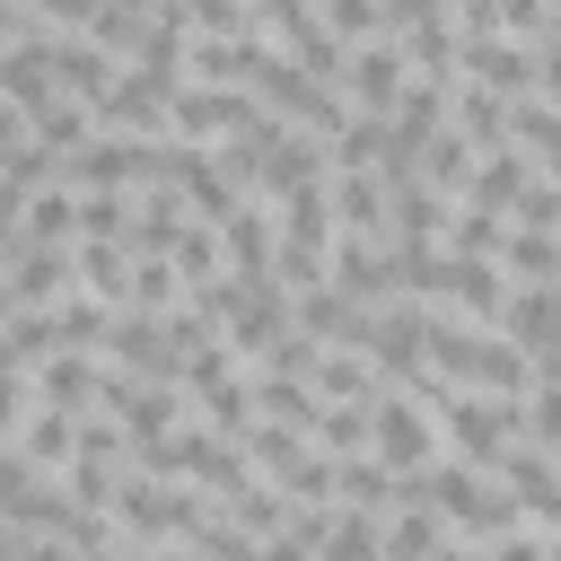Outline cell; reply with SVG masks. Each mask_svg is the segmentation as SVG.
Masks as SVG:
<instances>
[{
	"instance_id": "cell-1",
	"label": "cell",
	"mask_w": 561,
	"mask_h": 561,
	"mask_svg": "<svg viewBox=\"0 0 561 561\" xmlns=\"http://www.w3.org/2000/svg\"><path fill=\"white\" fill-rule=\"evenodd\" d=\"M438 430H447V456H465V465H491V473H500V456L526 438V403H500V394L447 386V394H438Z\"/></svg>"
},
{
	"instance_id": "cell-2",
	"label": "cell",
	"mask_w": 561,
	"mask_h": 561,
	"mask_svg": "<svg viewBox=\"0 0 561 561\" xmlns=\"http://www.w3.org/2000/svg\"><path fill=\"white\" fill-rule=\"evenodd\" d=\"M368 359H377V377H386V386L421 394V386L438 377V368H430V307H412V298L377 307V324H368Z\"/></svg>"
},
{
	"instance_id": "cell-3",
	"label": "cell",
	"mask_w": 561,
	"mask_h": 561,
	"mask_svg": "<svg viewBox=\"0 0 561 561\" xmlns=\"http://www.w3.org/2000/svg\"><path fill=\"white\" fill-rule=\"evenodd\" d=\"M368 430H377V465H394V473H430L438 456H447V430H438V412L421 403V394H386L377 412H368Z\"/></svg>"
},
{
	"instance_id": "cell-4",
	"label": "cell",
	"mask_w": 561,
	"mask_h": 561,
	"mask_svg": "<svg viewBox=\"0 0 561 561\" xmlns=\"http://www.w3.org/2000/svg\"><path fill=\"white\" fill-rule=\"evenodd\" d=\"M342 96H351V114H377V123H394L403 114V96H412V53L386 35V44H359L351 53V70H342Z\"/></svg>"
},
{
	"instance_id": "cell-5",
	"label": "cell",
	"mask_w": 561,
	"mask_h": 561,
	"mask_svg": "<svg viewBox=\"0 0 561 561\" xmlns=\"http://www.w3.org/2000/svg\"><path fill=\"white\" fill-rule=\"evenodd\" d=\"M79 298V245H9V316L70 307Z\"/></svg>"
},
{
	"instance_id": "cell-6",
	"label": "cell",
	"mask_w": 561,
	"mask_h": 561,
	"mask_svg": "<svg viewBox=\"0 0 561 561\" xmlns=\"http://www.w3.org/2000/svg\"><path fill=\"white\" fill-rule=\"evenodd\" d=\"M465 79H482V88H491V96H508V105H526V96L543 88V44L482 35V44H465Z\"/></svg>"
},
{
	"instance_id": "cell-7",
	"label": "cell",
	"mask_w": 561,
	"mask_h": 561,
	"mask_svg": "<svg viewBox=\"0 0 561 561\" xmlns=\"http://www.w3.org/2000/svg\"><path fill=\"white\" fill-rule=\"evenodd\" d=\"M53 88H61L70 105H88V114H105V96L123 88V61H114L105 44H88V35H70V44H53Z\"/></svg>"
},
{
	"instance_id": "cell-8",
	"label": "cell",
	"mask_w": 561,
	"mask_h": 561,
	"mask_svg": "<svg viewBox=\"0 0 561 561\" xmlns=\"http://www.w3.org/2000/svg\"><path fill=\"white\" fill-rule=\"evenodd\" d=\"M500 482L517 491V508H526L535 526L561 535V456H552V447H526V438H517V447L500 456Z\"/></svg>"
},
{
	"instance_id": "cell-9",
	"label": "cell",
	"mask_w": 561,
	"mask_h": 561,
	"mask_svg": "<svg viewBox=\"0 0 561 561\" xmlns=\"http://www.w3.org/2000/svg\"><path fill=\"white\" fill-rule=\"evenodd\" d=\"M307 386H316V394H324V403H368V412H377V403H386V394H394V386H386V377H377V359H368V351H324V359H316V377H307Z\"/></svg>"
},
{
	"instance_id": "cell-10",
	"label": "cell",
	"mask_w": 561,
	"mask_h": 561,
	"mask_svg": "<svg viewBox=\"0 0 561 561\" xmlns=\"http://www.w3.org/2000/svg\"><path fill=\"white\" fill-rule=\"evenodd\" d=\"M535 175H543V167L508 140V149H491V158H482V175H473V193H465V202H473V210H508V219H517V202H526V184H535Z\"/></svg>"
},
{
	"instance_id": "cell-11",
	"label": "cell",
	"mask_w": 561,
	"mask_h": 561,
	"mask_svg": "<svg viewBox=\"0 0 561 561\" xmlns=\"http://www.w3.org/2000/svg\"><path fill=\"white\" fill-rule=\"evenodd\" d=\"M473 175H482V149H473V140L447 123V131L430 140V158H421V184H438L447 202H465V193H473Z\"/></svg>"
},
{
	"instance_id": "cell-12",
	"label": "cell",
	"mask_w": 561,
	"mask_h": 561,
	"mask_svg": "<svg viewBox=\"0 0 561 561\" xmlns=\"http://www.w3.org/2000/svg\"><path fill=\"white\" fill-rule=\"evenodd\" d=\"M500 272H508L517 289H543V280H561V237H543V228H508V245H500Z\"/></svg>"
},
{
	"instance_id": "cell-13",
	"label": "cell",
	"mask_w": 561,
	"mask_h": 561,
	"mask_svg": "<svg viewBox=\"0 0 561 561\" xmlns=\"http://www.w3.org/2000/svg\"><path fill=\"white\" fill-rule=\"evenodd\" d=\"M447 517L438 508H403V517H386V561H438L447 552Z\"/></svg>"
},
{
	"instance_id": "cell-14",
	"label": "cell",
	"mask_w": 561,
	"mask_h": 561,
	"mask_svg": "<svg viewBox=\"0 0 561 561\" xmlns=\"http://www.w3.org/2000/svg\"><path fill=\"white\" fill-rule=\"evenodd\" d=\"M508 140L543 167V175H561V105H543V96H526L517 114H508Z\"/></svg>"
},
{
	"instance_id": "cell-15",
	"label": "cell",
	"mask_w": 561,
	"mask_h": 561,
	"mask_svg": "<svg viewBox=\"0 0 561 561\" xmlns=\"http://www.w3.org/2000/svg\"><path fill=\"white\" fill-rule=\"evenodd\" d=\"M316 561H386V517H368V508H342Z\"/></svg>"
},
{
	"instance_id": "cell-16",
	"label": "cell",
	"mask_w": 561,
	"mask_h": 561,
	"mask_svg": "<svg viewBox=\"0 0 561 561\" xmlns=\"http://www.w3.org/2000/svg\"><path fill=\"white\" fill-rule=\"evenodd\" d=\"M508 228H517L508 210H473V202H465V210H456V228H447V254H482V263H500Z\"/></svg>"
},
{
	"instance_id": "cell-17",
	"label": "cell",
	"mask_w": 561,
	"mask_h": 561,
	"mask_svg": "<svg viewBox=\"0 0 561 561\" xmlns=\"http://www.w3.org/2000/svg\"><path fill=\"white\" fill-rule=\"evenodd\" d=\"M193 35H263V9L254 0H184Z\"/></svg>"
},
{
	"instance_id": "cell-18",
	"label": "cell",
	"mask_w": 561,
	"mask_h": 561,
	"mask_svg": "<svg viewBox=\"0 0 561 561\" xmlns=\"http://www.w3.org/2000/svg\"><path fill=\"white\" fill-rule=\"evenodd\" d=\"M517 228H543V237H561V175H535V184H526V202H517Z\"/></svg>"
},
{
	"instance_id": "cell-19",
	"label": "cell",
	"mask_w": 561,
	"mask_h": 561,
	"mask_svg": "<svg viewBox=\"0 0 561 561\" xmlns=\"http://www.w3.org/2000/svg\"><path fill=\"white\" fill-rule=\"evenodd\" d=\"M526 447H552L561 456V386H535L526 394Z\"/></svg>"
},
{
	"instance_id": "cell-20",
	"label": "cell",
	"mask_w": 561,
	"mask_h": 561,
	"mask_svg": "<svg viewBox=\"0 0 561 561\" xmlns=\"http://www.w3.org/2000/svg\"><path fill=\"white\" fill-rule=\"evenodd\" d=\"M482 561H552V526H517V535H491Z\"/></svg>"
},
{
	"instance_id": "cell-21",
	"label": "cell",
	"mask_w": 561,
	"mask_h": 561,
	"mask_svg": "<svg viewBox=\"0 0 561 561\" xmlns=\"http://www.w3.org/2000/svg\"><path fill=\"white\" fill-rule=\"evenodd\" d=\"M543 105H561V44H543V88H535Z\"/></svg>"
}]
</instances>
